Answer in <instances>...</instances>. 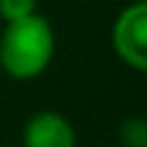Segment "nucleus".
<instances>
[{"label":"nucleus","mask_w":147,"mask_h":147,"mask_svg":"<svg viewBox=\"0 0 147 147\" xmlns=\"http://www.w3.org/2000/svg\"><path fill=\"white\" fill-rule=\"evenodd\" d=\"M123 147H147V123L142 115H130L118 127Z\"/></svg>","instance_id":"4"},{"label":"nucleus","mask_w":147,"mask_h":147,"mask_svg":"<svg viewBox=\"0 0 147 147\" xmlns=\"http://www.w3.org/2000/svg\"><path fill=\"white\" fill-rule=\"evenodd\" d=\"M22 147H76V130L61 113L39 110L22 130Z\"/></svg>","instance_id":"3"},{"label":"nucleus","mask_w":147,"mask_h":147,"mask_svg":"<svg viewBox=\"0 0 147 147\" xmlns=\"http://www.w3.org/2000/svg\"><path fill=\"white\" fill-rule=\"evenodd\" d=\"M54 30L42 15L22 17L7 22L0 37V66L7 76L17 81L37 79L54 59Z\"/></svg>","instance_id":"1"},{"label":"nucleus","mask_w":147,"mask_h":147,"mask_svg":"<svg viewBox=\"0 0 147 147\" xmlns=\"http://www.w3.org/2000/svg\"><path fill=\"white\" fill-rule=\"evenodd\" d=\"M37 12V0H0V17L5 22H15Z\"/></svg>","instance_id":"5"},{"label":"nucleus","mask_w":147,"mask_h":147,"mask_svg":"<svg viewBox=\"0 0 147 147\" xmlns=\"http://www.w3.org/2000/svg\"><path fill=\"white\" fill-rule=\"evenodd\" d=\"M113 47L115 54L135 71L147 69V5L132 3L118 15L113 25Z\"/></svg>","instance_id":"2"}]
</instances>
